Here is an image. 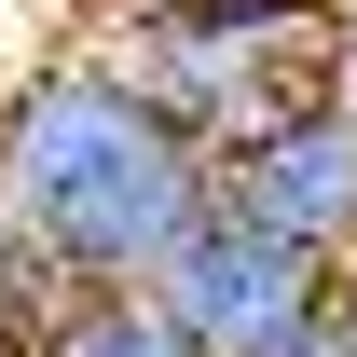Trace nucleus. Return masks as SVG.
<instances>
[{
    "label": "nucleus",
    "mask_w": 357,
    "mask_h": 357,
    "mask_svg": "<svg viewBox=\"0 0 357 357\" xmlns=\"http://www.w3.org/2000/svg\"><path fill=\"white\" fill-rule=\"evenodd\" d=\"M55 303H69V289L42 275V248H28V234H14V206H0V344L28 357V344H42V316H55Z\"/></svg>",
    "instance_id": "nucleus-5"
},
{
    "label": "nucleus",
    "mask_w": 357,
    "mask_h": 357,
    "mask_svg": "<svg viewBox=\"0 0 357 357\" xmlns=\"http://www.w3.org/2000/svg\"><path fill=\"white\" fill-rule=\"evenodd\" d=\"M344 316H357V261H344Z\"/></svg>",
    "instance_id": "nucleus-8"
},
{
    "label": "nucleus",
    "mask_w": 357,
    "mask_h": 357,
    "mask_svg": "<svg viewBox=\"0 0 357 357\" xmlns=\"http://www.w3.org/2000/svg\"><path fill=\"white\" fill-rule=\"evenodd\" d=\"M0 206L42 248L69 303L96 289H165L178 248L220 220V151L178 137L151 96H124L96 55L55 42L42 69L0 83Z\"/></svg>",
    "instance_id": "nucleus-1"
},
{
    "label": "nucleus",
    "mask_w": 357,
    "mask_h": 357,
    "mask_svg": "<svg viewBox=\"0 0 357 357\" xmlns=\"http://www.w3.org/2000/svg\"><path fill=\"white\" fill-rule=\"evenodd\" d=\"M330 96L357 110V0H330Z\"/></svg>",
    "instance_id": "nucleus-6"
},
{
    "label": "nucleus",
    "mask_w": 357,
    "mask_h": 357,
    "mask_svg": "<svg viewBox=\"0 0 357 357\" xmlns=\"http://www.w3.org/2000/svg\"><path fill=\"white\" fill-rule=\"evenodd\" d=\"M151 303H165L206 357H275V344H303L316 316L344 303V275L303 261V248H275V234H248V220H206Z\"/></svg>",
    "instance_id": "nucleus-3"
},
{
    "label": "nucleus",
    "mask_w": 357,
    "mask_h": 357,
    "mask_svg": "<svg viewBox=\"0 0 357 357\" xmlns=\"http://www.w3.org/2000/svg\"><path fill=\"white\" fill-rule=\"evenodd\" d=\"M110 14H192V0H110Z\"/></svg>",
    "instance_id": "nucleus-7"
},
{
    "label": "nucleus",
    "mask_w": 357,
    "mask_h": 357,
    "mask_svg": "<svg viewBox=\"0 0 357 357\" xmlns=\"http://www.w3.org/2000/svg\"><path fill=\"white\" fill-rule=\"evenodd\" d=\"M220 220L275 234V248H303V261H330V275L357 261V110L330 83L220 151Z\"/></svg>",
    "instance_id": "nucleus-2"
},
{
    "label": "nucleus",
    "mask_w": 357,
    "mask_h": 357,
    "mask_svg": "<svg viewBox=\"0 0 357 357\" xmlns=\"http://www.w3.org/2000/svg\"><path fill=\"white\" fill-rule=\"evenodd\" d=\"M0 357H14V344H0Z\"/></svg>",
    "instance_id": "nucleus-9"
},
{
    "label": "nucleus",
    "mask_w": 357,
    "mask_h": 357,
    "mask_svg": "<svg viewBox=\"0 0 357 357\" xmlns=\"http://www.w3.org/2000/svg\"><path fill=\"white\" fill-rule=\"evenodd\" d=\"M28 357H206V344H192L151 289H96V303H55Z\"/></svg>",
    "instance_id": "nucleus-4"
}]
</instances>
